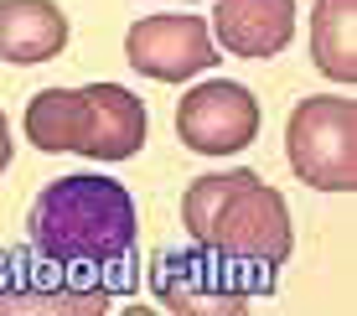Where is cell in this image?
<instances>
[{
  "label": "cell",
  "mask_w": 357,
  "mask_h": 316,
  "mask_svg": "<svg viewBox=\"0 0 357 316\" xmlns=\"http://www.w3.org/2000/svg\"><path fill=\"white\" fill-rule=\"evenodd\" d=\"M151 290L166 311L181 316H238L254 306V290L233 264H223L213 249H171L151 264Z\"/></svg>",
  "instance_id": "5b68a950"
},
{
  "label": "cell",
  "mask_w": 357,
  "mask_h": 316,
  "mask_svg": "<svg viewBox=\"0 0 357 316\" xmlns=\"http://www.w3.org/2000/svg\"><path fill=\"white\" fill-rule=\"evenodd\" d=\"M10 156H16V140H10V119L0 109V172H10Z\"/></svg>",
  "instance_id": "8fae6325"
},
{
  "label": "cell",
  "mask_w": 357,
  "mask_h": 316,
  "mask_svg": "<svg viewBox=\"0 0 357 316\" xmlns=\"http://www.w3.org/2000/svg\"><path fill=\"white\" fill-rule=\"evenodd\" d=\"M21 130L47 156H83V161H130L151 135L140 93L119 83H89V89H42L21 114Z\"/></svg>",
  "instance_id": "3957f363"
},
{
  "label": "cell",
  "mask_w": 357,
  "mask_h": 316,
  "mask_svg": "<svg viewBox=\"0 0 357 316\" xmlns=\"http://www.w3.org/2000/svg\"><path fill=\"white\" fill-rule=\"evenodd\" d=\"M290 172L316 192L357 187V104L352 93H316L290 109L285 125Z\"/></svg>",
  "instance_id": "277c9868"
},
{
  "label": "cell",
  "mask_w": 357,
  "mask_h": 316,
  "mask_svg": "<svg viewBox=\"0 0 357 316\" xmlns=\"http://www.w3.org/2000/svg\"><path fill=\"white\" fill-rule=\"evenodd\" d=\"M26 228L42 259L104 270V264H125L135 254L140 213H135L125 181L104 172H73L36 192Z\"/></svg>",
  "instance_id": "7a4b0ae2"
},
{
  "label": "cell",
  "mask_w": 357,
  "mask_h": 316,
  "mask_svg": "<svg viewBox=\"0 0 357 316\" xmlns=\"http://www.w3.org/2000/svg\"><path fill=\"white\" fill-rule=\"evenodd\" d=\"M176 135L197 156H238L259 135V99L233 78H207L181 93Z\"/></svg>",
  "instance_id": "8992f818"
},
{
  "label": "cell",
  "mask_w": 357,
  "mask_h": 316,
  "mask_svg": "<svg viewBox=\"0 0 357 316\" xmlns=\"http://www.w3.org/2000/svg\"><path fill=\"white\" fill-rule=\"evenodd\" d=\"M125 57L140 78H155V83H187L197 73L218 68L223 47H213V31H207L202 16H145L135 21L130 36H125Z\"/></svg>",
  "instance_id": "52a82bcc"
},
{
  "label": "cell",
  "mask_w": 357,
  "mask_h": 316,
  "mask_svg": "<svg viewBox=\"0 0 357 316\" xmlns=\"http://www.w3.org/2000/svg\"><path fill=\"white\" fill-rule=\"evenodd\" d=\"M311 63L331 83H357V0H316L311 6Z\"/></svg>",
  "instance_id": "30bf717a"
},
{
  "label": "cell",
  "mask_w": 357,
  "mask_h": 316,
  "mask_svg": "<svg viewBox=\"0 0 357 316\" xmlns=\"http://www.w3.org/2000/svg\"><path fill=\"white\" fill-rule=\"evenodd\" d=\"M68 47V16L57 0H0V63H52Z\"/></svg>",
  "instance_id": "9c48e42d"
},
{
  "label": "cell",
  "mask_w": 357,
  "mask_h": 316,
  "mask_svg": "<svg viewBox=\"0 0 357 316\" xmlns=\"http://www.w3.org/2000/svg\"><path fill=\"white\" fill-rule=\"evenodd\" d=\"M187 239L213 249L223 264L249 280L254 296H269L275 270L295 254L290 208L259 172H207L181 192Z\"/></svg>",
  "instance_id": "6da1fadb"
},
{
  "label": "cell",
  "mask_w": 357,
  "mask_h": 316,
  "mask_svg": "<svg viewBox=\"0 0 357 316\" xmlns=\"http://www.w3.org/2000/svg\"><path fill=\"white\" fill-rule=\"evenodd\" d=\"M213 31L233 57H275L295 42V0H218Z\"/></svg>",
  "instance_id": "ba28073f"
}]
</instances>
